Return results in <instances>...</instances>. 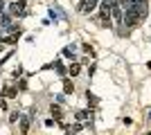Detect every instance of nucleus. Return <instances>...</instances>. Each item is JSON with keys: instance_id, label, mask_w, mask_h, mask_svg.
<instances>
[{"instance_id": "f03ea898", "label": "nucleus", "mask_w": 151, "mask_h": 135, "mask_svg": "<svg viewBox=\"0 0 151 135\" xmlns=\"http://www.w3.org/2000/svg\"><path fill=\"white\" fill-rule=\"evenodd\" d=\"M9 14H12V16H25V2L14 0L12 5H9Z\"/></svg>"}, {"instance_id": "f3484780", "label": "nucleus", "mask_w": 151, "mask_h": 135, "mask_svg": "<svg viewBox=\"0 0 151 135\" xmlns=\"http://www.w3.org/2000/svg\"><path fill=\"white\" fill-rule=\"evenodd\" d=\"M20 2H27V0H20Z\"/></svg>"}, {"instance_id": "dca6fc26", "label": "nucleus", "mask_w": 151, "mask_h": 135, "mask_svg": "<svg viewBox=\"0 0 151 135\" xmlns=\"http://www.w3.org/2000/svg\"><path fill=\"white\" fill-rule=\"evenodd\" d=\"M5 7H7V5L2 2V0H0V14H5Z\"/></svg>"}, {"instance_id": "20e7f679", "label": "nucleus", "mask_w": 151, "mask_h": 135, "mask_svg": "<svg viewBox=\"0 0 151 135\" xmlns=\"http://www.w3.org/2000/svg\"><path fill=\"white\" fill-rule=\"evenodd\" d=\"M47 11H50V18L54 20V23H59V20H65V14H63L59 7H50Z\"/></svg>"}, {"instance_id": "a211bd4d", "label": "nucleus", "mask_w": 151, "mask_h": 135, "mask_svg": "<svg viewBox=\"0 0 151 135\" xmlns=\"http://www.w3.org/2000/svg\"><path fill=\"white\" fill-rule=\"evenodd\" d=\"M149 119H151V113H149Z\"/></svg>"}, {"instance_id": "ddd939ff", "label": "nucleus", "mask_w": 151, "mask_h": 135, "mask_svg": "<svg viewBox=\"0 0 151 135\" xmlns=\"http://www.w3.org/2000/svg\"><path fill=\"white\" fill-rule=\"evenodd\" d=\"M86 99H88V104H90V106H97V97H95L93 92H90V90L86 92Z\"/></svg>"}, {"instance_id": "39448f33", "label": "nucleus", "mask_w": 151, "mask_h": 135, "mask_svg": "<svg viewBox=\"0 0 151 135\" xmlns=\"http://www.w3.org/2000/svg\"><path fill=\"white\" fill-rule=\"evenodd\" d=\"M12 25V14H0V29Z\"/></svg>"}, {"instance_id": "4468645a", "label": "nucleus", "mask_w": 151, "mask_h": 135, "mask_svg": "<svg viewBox=\"0 0 151 135\" xmlns=\"http://www.w3.org/2000/svg\"><path fill=\"white\" fill-rule=\"evenodd\" d=\"M5 95L9 97V99H14V97L18 95V92H16V88H5Z\"/></svg>"}, {"instance_id": "f257e3e1", "label": "nucleus", "mask_w": 151, "mask_h": 135, "mask_svg": "<svg viewBox=\"0 0 151 135\" xmlns=\"http://www.w3.org/2000/svg\"><path fill=\"white\" fill-rule=\"evenodd\" d=\"M140 20H142V18H140V14H138V7H133V9H126L122 23H124L126 27H138Z\"/></svg>"}, {"instance_id": "9d476101", "label": "nucleus", "mask_w": 151, "mask_h": 135, "mask_svg": "<svg viewBox=\"0 0 151 135\" xmlns=\"http://www.w3.org/2000/svg\"><path fill=\"white\" fill-rule=\"evenodd\" d=\"M79 70H81V63H72V65L68 68V72L72 74V77H77V74H79Z\"/></svg>"}, {"instance_id": "f8f14e48", "label": "nucleus", "mask_w": 151, "mask_h": 135, "mask_svg": "<svg viewBox=\"0 0 151 135\" xmlns=\"http://www.w3.org/2000/svg\"><path fill=\"white\" fill-rule=\"evenodd\" d=\"M63 54H65L68 59H72V61H75V45H68V47L63 50Z\"/></svg>"}, {"instance_id": "9b49d317", "label": "nucleus", "mask_w": 151, "mask_h": 135, "mask_svg": "<svg viewBox=\"0 0 151 135\" xmlns=\"http://www.w3.org/2000/svg\"><path fill=\"white\" fill-rule=\"evenodd\" d=\"M50 113H52V115H54V119H61V108H59V106H54V104H52V106H50Z\"/></svg>"}, {"instance_id": "423d86ee", "label": "nucleus", "mask_w": 151, "mask_h": 135, "mask_svg": "<svg viewBox=\"0 0 151 135\" xmlns=\"http://www.w3.org/2000/svg\"><path fill=\"white\" fill-rule=\"evenodd\" d=\"M75 117L79 119V122H86V119H93V113H90V110H79Z\"/></svg>"}, {"instance_id": "0eeeda50", "label": "nucleus", "mask_w": 151, "mask_h": 135, "mask_svg": "<svg viewBox=\"0 0 151 135\" xmlns=\"http://www.w3.org/2000/svg\"><path fill=\"white\" fill-rule=\"evenodd\" d=\"M27 131H29V117H23V115H20V133L25 135Z\"/></svg>"}, {"instance_id": "6e6552de", "label": "nucleus", "mask_w": 151, "mask_h": 135, "mask_svg": "<svg viewBox=\"0 0 151 135\" xmlns=\"http://www.w3.org/2000/svg\"><path fill=\"white\" fill-rule=\"evenodd\" d=\"M63 92H65V95L75 92V86H72V81H70V79H63Z\"/></svg>"}, {"instance_id": "1a4fd4ad", "label": "nucleus", "mask_w": 151, "mask_h": 135, "mask_svg": "<svg viewBox=\"0 0 151 135\" xmlns=\"http://www.w3.org/2000/svg\"><path fill=\"white\" fill-rule=\"evenodd\" d=\"M111 11H113V18L117 20V23H122V18H124V16H122V7H117V5H115L113 9H111Z\"/></svg>"}, {"instance_id": "2eb2a0df", "label": "nucleus", "mask_w": 151, "mask_h": 135, "mask_svg": "<svg viewBox=\"0 0 151 135\" xmlns=\"http://www.w3.org/2000/svg\"><path fill=\"white\" fill-rule=\"evenodd\" d=\"M20 119V113H12V115H9V122H18Z\"/></svg>"}, {"instance_id": "7ed1b4c3", "label": "nucleus", "mask_w": 151, "mask_h": 135, "mask_svg": "<svg viewBox=\"0 0 151 135\" xmlns=\"http://www.w3.org/2000/svg\"><path fill=\"white\" fill-rule=\"evenodd\" d=\"M99 5V0H81V5H79V11L81 14H90L95 11V7Z\"/></svg>"}]
</instances>
